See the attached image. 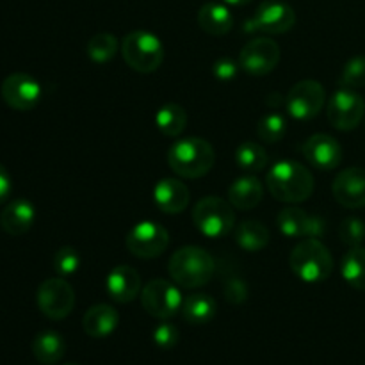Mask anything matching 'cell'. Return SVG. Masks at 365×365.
Returning <instances> with one entry per match:
<instances>
[{"label":"cell","mask_w":365,"mask_h":365,"mask_svg":"<svg viewBox=\"0 0 365 365\" xmlns=\"http://www.w3.org/2000/svg\"><path fill=\"white\" fill-rule=\"evenodd\" d=\"M271 196L284 203H302L312 196L314 177L309 168L296 160H278L266 175Z\"/></svg>","instance_id":"1"},{"label":"cell","mask_w":365,"mask_h":365,"mask_svg":"<svg viewBox=\"0 0 365 365\" xmlns=\"http://www.w3.org/2000/svg\"><path fill=\"white\" fill-rule=\"evenodd\" d=\"M216 163L212 145L203 138H184L175 141L168 150V164L180 178H202Z\"/></svg>","instance_id":"2"},{"label":"cell","mask_w":365,"mask_h":365,"mask_svg":"<svg viewBox=\"0 0 365 365\" xmlns=\"http://www.w3.org/2000/svg\"><path fill=\"white\" fill-rule=\"evenodd\" d=\"M216 262L207 250L200 246H184L171 255L168 262L170 277L178 287L198 289L212 278Z\"/></svg>","instance_id":"3"},{"label":"cell","mask_w":365,"mask_h":365,"mask_svg":"<svg viewBox=\"0 0 365 365\" xmlns=\"http://www.w3.org/2000/svg\"><path fill=\"white\" fill-rule=\"evenodd\" d=\"M289 264L296 277L305 284H321L334 271L331 253L319 239L305 237L292 248Z\"/></svg>","instance_id":"4"},{"label":"cell","mask_w":365,"mask_h":365,"mask_svg":"<svg viewBox=\"0 0 365 365\" xmlns=\"http://www.w3.org/2000/svg\"><path fill=\"white\" fill-rule=\"evenodd\" d=\"M121 57L138 73H153L164 61V46L153 32L132 31L121 41Z\"/></svg>","instance_id":"5"},{"label":"cell","mask_w":365,"mask_h":365,"mask_svg":"<svg viewBox=\"0 0 365 365\" xmlns=\"http://www.w3.org/2000/svg\"><path fill=\"white\" fill-rule=\"evenodd\" d=\"M196 230L209 239H221L235 227V209L220 196H205L192 209Z\"/></svg>","instance_id":"6"},{"label":"cell","mask_w":365,"mask_h":365,"mask_svg":"<svg viewBox=\"0 0 365 365\" xmlns=\"http://www.w3.org/2000/svg\"><path fill=\"white\" fill-rule=\"evenodd\" d=\"M180 289L164 278H153L143 287L141 291V305L152 317L160 321H166L175 317L182 310Z\"/></svg>","instance_id":"7"},{"label":"cell","mask_w":365,"mask_h":365,"mask_svg":"<svg viewBox=\"0 0 365 365\" xmlns=\"http://www.w3.org/2000/svg\"><path fill=\"white\" fill-rule=\"evenodd\" d=\"M127 250L138 259H155L170 246V232L153 221H141L125 237Z\"/></svg>","instance_id":"8"},{"label":"cell","mask_w":365,"mask_h":365,"mask_svg":"<svg viewBox=\"0 0 365 365\" xmlns=\"http://www.w3.org/2000/svg\"><path fill=\"white\" fill-rule=\"evenodd\" d=\"M296 24V13L289 4L280 0H266L257 7L255 14L246 20L245 32H264V34H284Z\"/></svg>","instance_id":"9"},{"label":"cell","mask_w":365,"mask_h":365,"mask_svg":"<svg viewBox=\"0 0 365 365\" xmlns=\"http://www.w3.org/2000/svg\"><path fill=\"white\" fill-rule=\"evenodd\" d=\"M365 102L362 96L353 89L344 88L330 96L327 106L328 121L334 128L342 132L355 130L364 120Z\"/></svg>","instance_id":"10"},{"label":"cell","mask_w":365,"mask_h":365,"mask_svg":"<svg viewBox=\"0 0 365 365\" xmlns=\"http://www.w3.org/2000/svg\"><path fill=\"white\" fill-rule=\"evenodd\" d=\"M38 309L52 321H61L71 314L75 307V291L64 278H48L38 287Z\"/></svg>","instance_id":"11"},{"label":"cell","mask_w":365,"mask_h":365,"mask_svg":"<svg viewBox=\"0 0 365 365\" xmlns=\"http://www.w3.org/2000/svg\"><path fill=\"white\" fill-rule=\"evenodd\" d=\"M327 103V93L321 82L302 81L291 88L285 96V107L294 120L309 121L323 110Z\"/></svg>","instance_id":"12"},{"label":"cell","mask_w":365,"mask_h":365,"mask_svg":"<svg viewBox=\"0 0 365 365\" xmlns=\"http://www.w3.org/2000/svg\"><path fill=\"white\" fill-rule=\"evenodd\" d=\"M280 63V46L274 39L255 38L250 39L239 53V66L253 77H264L271 73Z\"/></svg>","instance_id":"13"},{"label":"cell","mask_w":365,"mask_h":365,"mask_svg":"<svg viewBox=\"0 0 365 365\" xmlns=\"http://www.w3.org/2000/svg\"><path fill=\"white\" fill-rule=\"evenodd\" d=\"M2 100L14 110H32L39 103L43 89L39 82L29 73H11L0 86Z\"/></svg>","instance_id":"14"},{"label":"cell","mask_w":365,"mask_h":365,"mask_svg":"<svg viewBox=\"0 0 365 365\" xmlns=\"http://www.w3.org/2000/svg\"><path fill=\"white\" fill-rule=\"evenodd\" d=\"M302 153L307 163L321 171H331L342 163V146L334 135L314 134L303 143Z\"/></svg>","instance_id":"15"},{"label":"cell","mask_w":365,"mask_h":365,"mask_svg":"<svg viewBox=\"0 0 365 365\" xmlns=\"http://www.w3.org/2000/svg\"><path fill=\"white\" fill-rule=\"evenodd\" d=\"M278 230L285 235V237H314L319 239L324 234V221L319 216H310L303 209L298 207H287V209L280 210L277 216Z\"/></svg>","instance_id":"16"},{"label":"cell","mask_w":365,"mask_h":365,"mask_svg":"<svg viewBox=\"0 0 365 365\" xmlns=\"http://www.w3.org/2000/svg\"><path fill=\"white\" fill-rule=\"evenodd\" d=\"M335 200L346 209L365 207V170L364 168H348L335 177L331 185Z\"/></svg>","instance_id":"17"},{"label":"cell","mask_w":365,"mask_h":365,"mask_svg":"<svg viewBox=\"0 0 365 365\" xmlns=\"http://www.w3.org/2000/svg\"><path fill=\"white\" fill-rule=\"evenodd\" d=\"M189 187L178 178H160L153 187V202L164 214H180L187 209Z\"/></svg>","instance_id":"18"},{"label":"cell","mask_w":365,"mask_h":365,"mask_svg":"<svg viewBox=\"0 0 365 365\" xmlns=\"http://www.w3.org/2000/svg\"><path fill=\"white\" fill-rule=\"evenodd\" d=\"M107 294L116 303H130L139 296L141 289V277L130 266H116L107 274Z\"/></svg>","instance_id":"19"},{"label":"cell","mask_w":365,"mask_h":365,"mask_svg":"<svg viewBox=\"0 0 365 365\" xmlns=\"http://www.w3.org/2000/svg\"><path fill=\"white\" fill-rule=\"evenodd\" d=\"M36 221V209L29 200L16 198L7 203L0 212V227L6 234L24 235L32 228Z\"/></svg>","instance_id":"20"},{"label":"cell","mask_w":365,"mask_h":365,"mask_svg":"<svg viewBox=\"0 0 365 365\" xmlns=\"http://www.w3.org/2000/svg\"><path fill=\"white\" fill-rule=\"evenodd\" d=\"M120 324V316L116 310L106 303L89 307L82 317V328L93 339H106L113 334Z\"/></svg>","instance_id":"21"},{"label":"cell","mask_w":365,"mask_h":365,"mask_svg":"<svg viewBox=\"0 0 365 365\" xmlns=\"http://www.w3.org/2000/svg\"><path fill=\"white\" fill-rule=\"evenodd\" d=\"M264 187L253 175L235 178L228 187V202L237 210H252L262 202Z\"/></svg>","instance_id":"22"},{"label":"cell","mask_w":365,"mask_h":365,"mask_svg":"<svg viewBox=\"0 0 365 365\" xmlns=\"http://www.w3.org/2000/svg\"><path fill=\"white\" fill-rule=\"evenodd\" d=\"M198 25L205 34L221 36L228 34L234 27V16L230 9L220 2H207L198 11Z\"/></svg>","instance_id":"23"},{"label":"cell","mask_w":365,"mask_h":365,"mask_svg":"<svg viewBox=\"0 0 365 365\" xmlns=\"http://www.w3.org/2000/svg\"><path fill=\"white\" fill-rule=\"evenodd\" d=\"M32 353L36 360L43 365H53L61 362L66 353V342L63 335L53 330H45L38 334L32 341Z\"/></svg>","instance_id":"24"},{"label":"cell","mask_w":365,"mask_h":365,"mask_svg":"<svg viewBox=\"0 0 365 365\" xmlns=\"http://www.w3.org/2000/svg\"><path fill=\"white\" fill-rule=\"evenodd\" d=\"M217 305L214 298L209 294H189L184 298L182 303V316H184L185 323L192 324V327H200V324H207L214 319L216 316Z\"/></svg>","instance_id":"25"},{"label":"cell","mask_w":365,"mask_h":365,"mask_svg":"<svg viewBox=\"0 0 365 365\" xmlns=\"http://www.w3.org/2000/svg\"><path fill=\"white\" fill-rule=\"evenodd\" d=\"M235 242L245 252H260V250H264L269 245V230L260 221H242L235 228Z\"/></svg>","instance_id":"26"},{"label":"cell","mask_w":365,"mask_h":365,"mask_svg":"<svg viewBox=\"0 0 365 365\" xmlns=\"http://www.w3.org/2000/svg\"><path fill=\"white\" fill-rule=\"evenodd\" d=\"M155 125L168 138H178L187 125V113L178 103H164L155 114Z\"/></svg>","instance_id":"27"},{"label":"cell","mask_w":365,"mask_h":365,"mask_svg":"<svg viewBox=\"0 0 365 365\" xmlns=\"http://www.w3.org/2000/svg\"><path fill=\"white\" fill-rule=\"evenodd\" d=\"M341 273L349 287L365 291V248L356 246L342 257Z\"/></svg>","instance_id":"28"},{"label":"cell","mask_w":365,"mask_h":365,"mask_svg":"<svg viewBox=\"0 0 365 365\" xmlns=\"http://www.w3.org/2000/svg\"><path fill=\"white\" fill-rule=\"evenodd\" d=\"M235 163L241 168L242 171H248V173H259L269 163V157L267 152L264 150V146H260L255 141H245L237 146L235 150Z\"/></svg>","instance_id":"29"},{"label":"cell","mask_w":365,"mask_h":365,"mask_svg":"<svg viewBox=\"0 0 365 365\" xmlns=\"http://www.w3.org/2000/svg\"><path fill=\"white\" fill-rule=\"evenodd\" d=\"M120 46L121 45H118L116 36L109 34V32H100L89 39L88 45H86V52L93 63H107L116 56Z\"/></svg>","instance_id":"30"},{"label":"cell","mask_w":365,"mask_h":365,"mask_svg":"<svg viewBox=\"0 0 365 365\" xmlns=\"http://www.w3.org/2000/svg\"><path fill=\"white\" fill-rule=\"evenodd\" d=\"M285 132H287V121L278 113L266 114L257 125V135L264 143H278L284 139Z\"/></svg>","instance_id":"31"},{"label":"cell","mask_w":365,"mask_h":365,"mask_svg":"<svg viewBox=\"0 0 365 365\" xmlns=\"http://www.w3.org/2000/svg\"><path fill=\"white\" fill-rule=\"evenodd\" d=\"M82 264V257L71 246H63L53 255V269L59 277H70L78 271Z\"/></svg>","instance_id":"32"},{"label":"cell","mask_w":365,"mask_h":365,"mask_svg":"<svg viewBox=\"0 0 365 365\" xmlns=\"http://www.w3.org/2000/svg\"><path fill=\"white\" fill-rule=\"evenodd\" d=\"M341 84L344 88H365V56H356L346 63L341 75Z\"/></svg>","instance_id":"33"},{"label":"cell","mask_w":365,"mask_h":365,"mask_svg":"<svg viewBox=\"0 0 365 365\" xmlns=\"http://www.w3.org/2000/svg\"><path fill=\"white\" fill-rule=\"evenodd\" d=\"M339 237L349 248L362 246L365 241V223L359 217H346L339 227Z\"/></svg>","instance_id":"34"},{"label":"cell","mask_w":365,"mask_h":365,"mask_svg":"<svg viewBox=\"0 0 365 365\" xmlns=\"http://www.w3.org/2000/svg\"><path fill=\"white\" fill-rule=\"evenodd\" d=\"M223 294H225V299H227L230 305H242V303L248 299L250 291H248V285H246V282L242 280V278L230 277L225 280Z\"/></svg>","instance_id":"35"},{"label":"cell","mask_w":365,"mask_h":365,"mask_svg":"<svg viewBox=\"0 0 365 365\" xmlns=\"http://www.w3.org/2000/svg\"><path fill=\"white\" fill-rule=\"evenodd\" d=\"M152 339L153 342H155V346H159L160 349H173L175 346L178 344L180 334H178L175 324L163 321V323L157 324V327L153 328Z\"/></svg>","instance_id":"36"},{"label":"cell","mask_w":365,"mask_h":365,"mask_svg":"<svg viewBox=\"0 0 365 365\" xmlns=\"http://www.w3.org/2000/svg\"><path fill=\"white\" fill-rule=\"evenodd\" d=\"M212 73L217 81L230 82L234 81L235 75H237V64H235L230 57H220V59L214 61Z\"/></svg>","instance_id":"37"},{"label":"cell","mask_w":365,"mask_h":365,"mask_svg":"<svg viewBox=\"0 0 365 365\" xmlns=\"http://www.w3.org/2000/svg\"><path fill=\"white\" fill-rule=\"evenodd\" d=\"M11 192H13V180H11L9 171L0 164V205L9 200Z\"/></svg>","instance_id":"38"},{"label":"cell","mask_w":365,"mask_h":365,"mask_svg":"<svg viewBox=\"0 0 365 365\" xmlns=\"http://www.w3.org/2000/svg\"><path fill=\"white\" fill-rule=\"evenodd\" d=\"M284 102H285V100H284V96L280 95V93H269V95H267V98H266V103L269 107H273V109H278V107H280Z\"/></svg>","instance_id":"39"},{"label":"cell","mask_w":365,"mask_h":365,"mask_svg":"<svg viewBox=\"0 0 365 365\" xmlns=\"http://www.w3.org/2000/svg\"><path fill=\"white\" fill-rule=\"evenodd\" d=\"M227 4H230V6H246V4H250L252 0H225Z\"/></svg>","instance_id":"40"},{"label":"cell","mask_w":365,"mask_h":365,"mask_svg":"<svg viewBox=\"0 0 365 365\" xmlns=\"http://www.w3.org/2000/svg\"><path fill=\"white\" fill-rule=\"evenodd\" d=\"M64 365H78V364H64Z\"/></svg>","instance_id":"41"}]
</instances>
